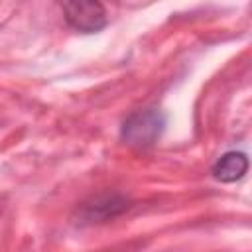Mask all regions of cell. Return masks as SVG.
Returning a JSON list of instances; mask_svg holds the SVG:
<instances>
[{
	"label": "cell",
	"mask_w": 252,
	"mask_h": 252,
	"mask_svg": "<svg viewBox=\"0 0 252 252\" xmlns=\"http://www.w3.org/2000/svg\"><path fill=\"white\" fill-rule=\"evenodd\" d=\"M246 171H248V158L244 152H236V150L222 154L211 167L213 177L220 183H234L242 179Z\"/></svg>",
	"instance_id": "cell-4"
},
{
	"label": "cell",
	"mask_w": 252,
	"mask_h": 252,
	"mask_svg": "<svg viewBox=\"0 0 252 252\" xmlns=\"http://www.w3.org/2000/svg\"><path fill=\"white\" fill-rule=\"evenodd\" d=\"M128 207H130V201L124 195L106 193V195H98V197L83 203L79 215H81L83 222H104L108 219L122 215Z\"/></svg>",
	"instance_id": "cell-3"
},
{
	"label": "cell",
	"mask_w": 252,
	"mask_h": 252,
	"mask_svg": "<svg viewBox=\"0 0 252 252\" xmlns=\"http://www.w3.org/2000/svg\"><path fill=\"white\" fill-rule=\"evenodd\" d=\"M61 8L67 24L77 32L94 33L106 26V10L100 2H94V0L65 2Z\"/></svg>",
	"instance_id": "cell-2"
},
{
	"label": "cell",
	"mask_w": 252,
	"mask_h": 252,
	"mask_svg": "<svg viewBox=\"0 0 252 252\" xmlns=\"http://www.w3.org/2000/svg\"><path fill=\"white\" fill-rule=\"evenodd\" d=\"M165 128V114L159 108H144L132 112L120 128V138L124 144L136 150H146L152 148L159 136L163 134Z\"/></svg>",
	"instance_id": "cell-1"
}]
</instances>
